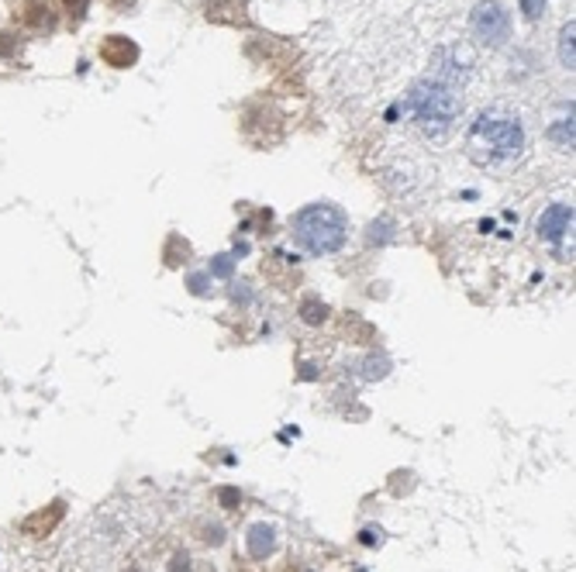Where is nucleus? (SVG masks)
<instances>
[{
  "label": "nucleus",
  "mask_w": 576,
  "mask_h": 572,
  "mask_svg": "<svg viewBox=\"0 0 576 572\" xmlns=\"http://www.w3.org/2000/svg\"><path fill=\"white\" fill-rule=\"evenodd\" d=\"M293 238L304 252L331 255L349 238V218L335 204H307L293 218Z\"/></svg>",
  "instance_id": "nucleus-3"
},
{
  "label": "nucleus",
  "mask_w": 576,
  "mask_h": 572,
  "mask_svg": "<svg viewBox=\"0 0 576 572\" xmlns=\"http://www.w3.org/2000/svg\"><path fill=\"white\" fill-rule=\"evenodd\" d=\"M100 59L107 66H114V69H125L138 59V49L131 45L125 35H111L104 45H100Z\"/></svg>",
  "instance_id": "nucleus-6"
},
{
  "label": "nucleus",
  "mask_w": 576,
  "mask_h": 572,
  "mask_svg": "<svg viewBox=\"0 0 576 572\" xmlns=\"http://www.w3.org/2000/svg\"><path fill=\"white\" fill-rule=\"evenodd\" d=\"M63 517V504H52V510H49V517H45V510L42 514H35V517H28L25 521V531L28 535H35V538H42L45 531H52V524Z\"/></svg>",
  "instance_id": "nucleus-8"
},
{
  "label": "nucleus",
  "mask_w": 576,
  "mask_h": 572,
  "mask_svg": "<svg viewBox=\"0 0 576 572\" xmlns=\"http://www.w3.org/2000/svg\"><path fill=\"white\" fill-rule=\"evenodd\" d=\"M11 49H14V38L11 35H0V56H7Z\"/></svg>",
  "instance_id": "nucleus-17"
},
{
  "label": "nucleus",
  "mask_w": 576,
  "mask_h": 572,
  "mask_svg": "<svg viewBox=\"0 0 576 572\" xmlns=\"http://www.w3.org/2000/svg\"><path fill=\"white\" fill-rule=\"evenodd\" d=\"M273 548H276V531H273L269 524H256V528L249 531V555H253V559H266Z\"/></svg>",
  "instance_id": "nucleus-7"
},
{
  "label": "nucleus",
  "mask_w": 576,
  "mask_h": 572,
  "mask_svg": "<svg viewBox=\"0 0 576 572\" xmlns=\"http://www.w3.org/2000/svg\"><path fill=\"white\" fill-rule=\"evenodd\" d=\"M380 541H384V535H380L377 528H366V531H362V545H380Z\"/></svg>",
  "instance_id": "nucleus-13"
},
{
  "label": "nucleus",
  "mask_w": 576,
  "mask_h": 572,
  "mask_svg": "<svg viewBox=\"0 0 576 572\" xmlns=\"http://www.w3.org/2000/svg\"><path fill=\"white\" fill-rule=\"evenodd\" d=\"M187 562H191L187 555H176V559H173V569H169V572H191V566H187Z\"/></svg>",
  "instance_id": "nucleus-15"
},
{
  "label": "nucleus",
  "mask_w": 576,
  "mask_h": 572,
  "mask_svg": "<svg viewBox=\"0 0 576 572\" xmlns=\"http://www.w3.org/2000/svg\"><path fill=\"white\" fill-rule=\"evenodd\" d=\"M404 111L428 138H446L452 121L463 111V100L446 80H421L411 87V94L404 100Z\"/></svg>",
  "instance_id": "nucleus-2"
},
{
  "label": "nucleus",
  "mask_w": 576,
  "mask_h": 572,
  "mask_svg": "<svg viewBox=\"0 0 576 572\" xmlns=\"http://www.w3.org/2000/svg\"><path fill=\"white\" fill-rule=\"evenodd\" d=\"M222 500L228 507H235V504H238V493H235V490H222Z\"/></svg>",
  "instance_id": "nucleus-18"
},
{
  "label": "nucleus",
  "mask_w": 576,
  "mask_h": 572,
  "mask_svg": "<svg viewBox=\"0 0 576 572\" xmlns=\"http://www.w3.org/2000/svg\"><path fill=\"white\" fill-rule=\"evenodd\" d=\"M470 25H473V35H477V38L490 42V45H501L504 35H508V28H511V18H508V11H504L497 0H483V4L473 7Z\"/></svg>",
  "instance_id": "nucleus-4"
},
{
  "label": "nucleus",
  "mask_w": 576,
  "mask_h": 572,
  "mask_svg": "<svg viewBox=\"0 0 576 572\" xmlns=\"http://www.w3.org/2000/svg\"><path fill=\"white\" fill-rule=\"evenodd\" d=\"M114 4H118V7H125V4H131V0H114Z\"/></svg>",
  "instance_id": "nucleus-19"
},
{
  "label": "nucleus",
  "mask_w": 576,
  "mask_h": 572,
  "mask_svg": "<svg viewBox=\"0 0 576 572\" xmlns=\"http://www.w3.org/2000/svg\"><path fill=\"white\" fill-rule=\"evenodd\" d=\"M573 35H576V25L570 21L566 28H563V35H559V59H563V66L566 69H573Z\"/></svg>",
  "instance_id": "nucleus-10"
},
{
  "label": "nucleus",
  "mask_w": 576,
  "mask_h": 572,
  "mask_svg": "<svg viewBox=\"0 0 576 572\" xmlns=\"http://www.w3.org/2000/svg\"><path fill=\"white\" fill-rule=\"evenodd\" d=\"M231 269H235L231 255H214V262H211V276H231Z\"/></svg>",
  "instance_id": "nucleus-11"
},
{
  "label": "nucleus",
  "mask_w": 576,
  "mask_h": 572,
  "mask_svg": "<svg viewBox=\"0 0 576 572\" xmlns=\"http://www.w3.org/2000/svg\"><path fill=\"white\" fill-rule=\"evenodd\" d=\"M87 4H90V0H66V7H69V11L76 14V18H80V14L87 11Z\"/></svg>",
  "instance_id": "nucleus-14"
},
{
  "label": "nucleus",
  "mask_w": 576,
  "mask_h": 572,
  "mask_svg": "<svg viewBox=\"0 0 576 572\" xmlns=\"http://www.w3.org/2000/svg\"><path fill=\"white\" fill-rule=\"evenodd\" d=\"M204 283H207V276H191V290H193V293H204V290H207Z\"/></svg>",
  "instance_id": "nucleus-16"
},
{
  "label": "nucleus",
  "mask_w": 576,
  "mask_h": 572,
  "mask_svg": "<svg viewBox=\"0 0 576 572\" xmlns=\"http://www.w3.org/2000/svg\"><path fill=\"white\" fill-rule=\"evenodd\" d=\"M300 311H304V321H307V324H321V321H324V304L318 307L315 300H307Z\"/></svg>",
  "instance_id": "nucleus-12"
},
{
  "label": "nucleus",
  "mask_w": 576,
  "mask_h": 572,
  "mask_svg": "<svg viewBox=\"0 0 576 572\" xmlns=\"http://www.w3.org/2000/svg\"><path fill=\"white\" fill-rule=\"evenodd\" d=\"M521 149H525V128L511 114H480L466 135V152L480 166H504L518 159Z\"/></svg>",
  "instance_id": "nucleus-1"
},
{
  "label": "nucleus",
  "mask_w": 576,
  "mask_h": 572,
  "mask_svg": "<svg viewBox=\"0 0 576 572\" xmlns=\"http://www.w3.org/2000/svg\"><path fill=\"white\" fill-rule=\"evenodd\" d=\"M549 138H552L559 149H573V111L552 121V128H549Z\"/></svg>",
  "instance_id": "nucleus-9"
},
{
  "label": "nucleus",
  "mask_w": 576,
  "mask_h": 572,
  "mask_svg": "<svg viewBox=\"0 0 576 572\" xmlns=\"http://www.w3.org/2000/svg\"><path fill=\"white\" fill-rule=\"evenodd\" d=\"M570 228H573V204H552V207H545L539 224H535L539 238H545V242L566 238Z\"/></svg>",
  "instance_id": "nucleus-5"
}]
</instances>
